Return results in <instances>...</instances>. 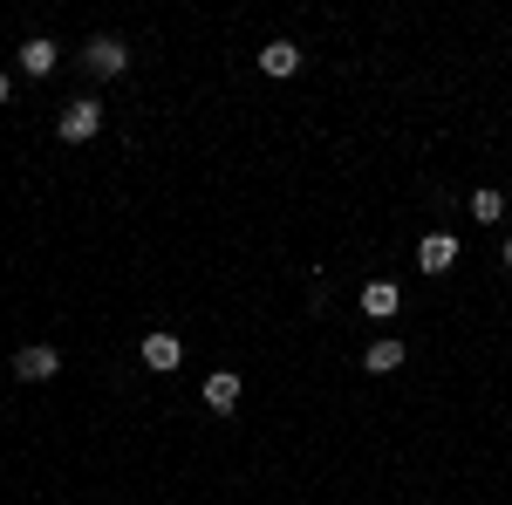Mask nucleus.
<instances>
[{
	"instance_id": "obj_1",
	"label": "nucleus",
	"mask_w": 512,
	"mask_h": 505,
	"mask_svg": "<svg viewBox=\"0 0 512 505\" xmlns=\"http://www.w3.org/2000/svg\"><path fill=\"white\" fill-rule=\"evenodd\" d=\"M96 130H103V103H89V96H82V103H69V110L55 117V137H62V144H89Z\"/></svg>"
},
{
	"instance_id": "obj_2",
	"label": "nucleus",
	"mask_w": 512,
	"mask_h": 505,
	"mask_svg": "<svg viewBox=\"0 0 512 505\" xmlns=\"http://www.w3.org/2000/svg\"><path fill=\"white\" fill-rule=\"evenodd\" d=\"M82 69H89V76H123V69H130V48H123L117 35H96L89 41V48H82Z\"/></svg>"
},
{
	"instance_id": "obj_3",
	"label": "nucleus",
	"mask_w": 512,
	"mask_h": 505,
	"mask_svg": "<svg viewBox=\"0 0 512 505\" xmlns=\"http://www.w3.org/2000/svg\"><path fill=\"white\" fill-rule=\"evenodd\" d=\"M14 376L21 383H55L62 376V355L48 349V342H28V349H14Z\"/></svg>"
},
{
	"instance_id": "obj_4",
	"label": "nucleus",
	"mask_w": 512,
	"mask_h": 505,
	"mask_svg": "<svg viewBox=\"0 0 512 505\" xmlns=\"http://www.w3.org/2000/svg\"><path fill=\"white\" fill-rule=\"evenodd\" d=\"M178 362H185V342H178V335H171V328H158V335H144V369H178Z\"/></svg>"
},
{
	"instance_id": "obj_5",
	"label": "nucleus",
	"mask_w": 512,
	"mask_h": 505,
	"mask_svg": "<svg viewBox=\"0 0 512 505\" xmlns=\"http://www.w3.org/2000/svg\"><path fill=\"white\" fill-rule=\"evenodd\" d=\"M55 62H62V48H55L48 35L21 41V76H55Z\"/></svg>"
},
{
	"instance_id": "obj_6",
	"label": "nucleus",
	"mask_w": 512,
	"mask_h": 505,
	"mask_svg": "<svg viewBox=\"0 0 512 505\" xmlns=\"http://www.w3.org/2000/svg\"><path fill=\"white\" fill-rule=\"evenodd\" d=\"M417 267H424V273H451V267H458V239H451V233H431L424 246H417Z\"/></svg>"
},
{
	"instance_id": "obj_7",
	"label": "nucleus",
	"mask_w": 512,
	"mask_h": 505,
	"mask_svg": "<svg viewBox=\"0 0 512 505\" xmlns=\"http://www.w3.org/2000/svg\"><path fill=\"white\" fill-rule=\"evenodd\" d=\"M396 308H403L396 280H369V287H362V314H369V321H390Z\"/></svg>"
},
{
	"instance_id": "obj_8",
	"label": "nucleus",
	"mask_w": 512,
	"mask_h": 505,
	"mask_svg": "<svg viewBox=\"0 0 512 505\" xmlns=\"http://www.w3.org/2000/svg\"><path fill=\"white\" fill-rule=\"evenodd\" d=\"M205 403H212L219 417H233V410H239V376H233V369H212V376H205Z\"/></svg>"
},
{
	"instance_id": "obj_9",
	"label": "nucleus",
	"mask_w": 512,
	"mask_h": 505,
	"mask_svg": "<svg viewBox=\"0 0 512 505\" xmlns=\"http://www.w3.org/2000/svg\"><path fill=\"white\" fill-rule=\"evenodd\" d=\"M260 69H267V76H294V69H301V48H294L287 35L267 41V48H260Z\"/></svg>"
},
{
	"instance_id": "obj_10",
	"label": "nucleus",
	"mask_w": 512,
	"mask_h": 505,
	"mask_svg": "<svg viewBox=\"0 0 512 505\" xmlns=\"http://www.w3.org/2000/svg\"><path fill=\"white\" fill-rule=\"evenodd\" d=\"M362 362H369V376H390V369H403V342H396V335H383V342H369V355H362Z\"/></svg>"
},
{
	"instance_id": "obj_11",
	"label": "nucleus",
	"mask_w": 512,
	"mask_h": 505,
	"mask_svg": "<svg viewBox=\"0 0 512 505\" xmlns=\"http://www.w3.org/2000/svg\"><path fill=\"white\" fill-rule=\"evenodd\" d=\"M465 212H472L478 226H499V219H506V198L492 192V185H478V192H472V205H465Z\"/></svg>"
},
{
	"instance_id": "obj_12",
	"label": "nucleus",
	"mask_w": 512,
	"mask_h": 505,
	"mask_svg": "<svg viewBox=\"0 0 512 505\" xmlns=\"http://www.w3.org/2000/svg\"><path fill=\"white\" fill-rule=\"evenodd\" d=\"M7 96H14V82H7V76H0V103H7Z\"/></svg>"
},
{
	"instance_id": "obj_13",
	"label": "nucleus",
	"mask_w": 512,
	"mask_h": 505,
	"mask_svg": "<svg viewBox=\"0 0 512 505\" xmlns=\"http://www.w3.org/2000/svg\"><path fill=\"white\" fill-rule=\"evenodd\" d=\"M506 273H512V239H506Z\"/></svg>"
}]
</instances>
